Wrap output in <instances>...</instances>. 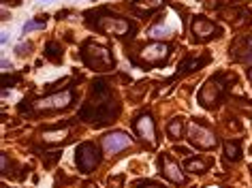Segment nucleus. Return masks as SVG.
Returning <instances> with one entry per match:
<instances>
[{
	"label": "nucleus",
	"mask_w": 252,
	"mask_h": 188,
	"mask_svg": "<svg viewBox=\"0 0 252 188\" xmlns=\"http://www.w3.org/2000/svg\"><path fill=\"white\" fill-rule=\"evenodd\" d=\"M45 56L49 60H54V62H58L62 58V45L58 41H49L45 43Z\"/></svg>",
	"instance_id": "nucleus-19"
},
{
	"label": "nucleus",
	"mask_w": 252,
	"mask_h": 188,
	"mask_svg": "<svg viewBox=\"0 0 252 188\" xmlns=\"http://www.w3.org/2000/svg\"><path fill=\"white\" fill-rule=\"evenodd\" d=\"M79 56H81V60H84V64L96 73H105V71L116 68V56L111 54L109 47L100 45V43L86 41L79 49Z\"/></svg>",
	"instance_id": "nucleus-2"
},
{
	"label": "nucleus",
	"mask_w": 252,
	"mask_h": 188,
	"mask_svg": "<svg viewBox=\"0 0 252 188\" xmlns=\"http://www.w3.org/2000/svg\"><path fill=\"white\" fill-rule=\"evenodd\" d=\"M248 79H250V86H252V68H248Z\"/></svg>",
	"instance_id": "nucleus-24"
},
{
	"label": "nucleus",
	"mask_w": 252,
	"mask_h": 188,
	"mask_svg": "<svg viewBox=\"0 0 252 188\" xmlns=\"http://www.w3.org/2000/svg\"><path fill=\"white\" fill-rule=\"evenodd\" d=\"M171 54V45L169 43H162V41H154V43H148L139 49V60H146L143 68H150L152 64H162L167 62V56Z\"/></svg>",
	"instance_id": "nucleus-6"
},
{
	"label": "nucleus",
	"mask_w": 252,
	"mask_h": 188,
	"mask_svg": "<svg viewBox=\"0 0 252 188\" xmlns=\"http://www.w3.org/2000/svg\"><path fill=\"white\" fill-rule=\"evenodd\" d=\"M139 188H162V186H158V184H152V182H148V184H141Z\"/></svg>",
	"instance_id": "nucleus-23"
},
{
	"label": "nucleus",
	"mask_w": 252,
	"mask_h": 188,
	"mask_svg": "<svg viewBox=\"0 0 252 188\" xmlns=\"http://www.w3.org/2000/svg\"><path fill=\"white\" fill-rule=\"evenodd\" d=\"M75 103V92L73 88H66V90H60V92H52L47 96H39L30 103H24L22 107L24 109H30L34 114H43V111H60V109H66Z\"/></svg>",
	"instance_id": "nucleus-3"
},
{
	"label": "nucleus",
	"mask_w": 252,
	"mask_h": 188,
	"mask_svg": "<svg viewBox=\"0 0 252 188\" xmlns=\"http://www.w3.org/2000/svg\"><path fill=\"white\" fill-rule=\"evenodd\" d=\"M148 34H150V36H165V34H169V28H167V26H162V24H158V26L150 28V30H148Z\"/></svg>",
	"instance_id": "nucleus-21"
},
{
	"label": "nucleus",
	"mask_w": 252,
	"mask_h": 188,
	"mask_svg": "<svg viewBox=\"0 0 252 188\" xmlns=\"http://www.w3.org/2000/svg\"><path fill=\"white\" fill-rule=\"evenodd\" d=\"M207 62H210V56H201V58H186L184 60V66L180 64L178 75H186V73H190V71H197V68L205 66ZM178 75H175V77H178Z\"/></svg>",
	"instance_id": "nucleus-15"
},
{
	"label": "nucleus",
	"mask_w": 252,
	"mask_h": 188,
	"mask_svg": "<svg viewBox=\"0 0 252 188\" xmlns=\"http://www.w3.org/2000/svg\"><path fill=\"white\" fill-rule=\"evenodd\" d=\"M133 128L137 130V135L148 143H156V128H154V118L150 114H141L137 120L133 122Z\"/></svg>",
	"instance_id": "nucleus-11"
},
{
	"label": "nucleus",
	"mask_w": 252,
	"mask_h": 188,
	"mask_svg": "<svg viewBox=\"0 0 252 188\" xmlns=\"http://www.w3.org/2000/svg\"><path fill=\"white\" fill-rule=\"evenodd\" d=\"M192 34H194V39H199V41H210L218 34L216 24L205 20V17H194L192 20Z\"/></svg>",
	"instance_id": "nucleus-13"
},
{
	"label": "nucleus",
	"mask_w": 252,
	"mask_h": 188,
	"mask_svg": "<svg viewBox=\"0 0 252 188\" xmlns=\"http://www.w3.org/2000/svg\"><path fill=\"white\" fill-rule=\"evenodd\" d=\"M167 135H169V139H173V141L184 135V122H182V118H173V120L169 122Z\"/></svg>",
	"instance_id": "nucleus-17"
},
{
	"label": "nucleus",
	"mask_w": 252,
	"mask_h": 188,
	"mask_svg": "<svg viewBox=\"0 0 252 188\" xmlns=\"http://www.w3.org/2000/svg\"><path fill=\"white\" fill-rule=\"evenodd\" d=\"M100 146H103V150L107 154H120L124 152L128 146H133V139H130L126 133H120V130H113V133H107L103 137V141H100Z\"/></svg>",
	"instance_id": "nucleus-9"
},
{
	"label": "nucleus",
	"mask_w": 252,
	"mask_h": 188,
	"mask_svg": "<svg viewBox=\"0 0 252 188\" xmlns=\"http://www.w3.org/2000/svg\"><path fill=\"white\" fill-rule=\"evenodd\" d=\"M118 109L120 105L113 98V92L107 86V81L96 79L92 84V94L88 96V101L79 111V118L84 122H92V124H107L118 116Z\"/></svg>",
	"instance_id": "nucleus-1"
},
{
	"label": "nucleus",
	"mask_w": 252,
	"mask_h": 188,
	"mask_svg": "<svg viewBox=\"0 0 252 188\" xmlns=\"http://www.w3.org/2000/svg\"><path fill=\"white\" fill-rule=\"evenodd\" d=\"M186 135H188V139H190L192 146L201 148V150H214L216 143H218L216 133H214L212 128L203 126V124H199V122H192L190 126H188Z\"/></svg>",
	"instance_id": "nucleus-7"
},
{
	"label": "nucleus",
	"mask_w": 252,
	"mask_h": 188,
	"mask_svg": "<svg viewBox=\"0 0 252 188\" xmlns=\"http://www.w3.org/2000/svg\"><path fill=\"white\" fill-rule=\"evenodd\" d=\"M45 17H36V20H30V22H26L24 24V30L22 32L24 34H28V32H32V30H41V28H45Z\"/></svg>",
	"instance_id": "nucleus-20"
},
{
	"label": "nucleus",
	"mask_w": 252,
	"mask_h": 188,
	"mask_svg": "<svg viewBox=\"0 0 252 188\" xmlns=\"http://www.w3.org/2000/svg\"><path fill=\"white\" fill-rule=\"evenodd\" d=\"M124 184V178L122 175H116V178H109V188H120Z\"/></svg>",
	"instance_id": "nucleus-22"
},
{
	"label": "nucleus",
	"mask_w": 252,
	"mask_h": 188,
	"mask_svg": "<svg viewBox=\"0 0 252 188\" xmlns=\"http://www.w3.org/2000/svg\"><path fill=\"white\" fill-rule=\"evenodd\" d=\"M139 15H152L156 9L162 7V0H130Z\"/></svg>",
	"instance_id": "nucleus-14"
},
{
	"label": "nucleus",
	"mask_w": 252,
	"mask_h": 188,
	"mask_svg": "<svg viewBox=\"0 0 252 188\" xmlns=\"http://www.w3.org/2000/svg\"><path fill=\"white\" fill-rule=\"evenodd\" d=\"M207 188H222V186H207Z\"/></svg>",
	"instance_id": "nucleus-25"
},
{
	"label": "nucleus",
	"mask_w": 252,
	"mask_h": 188,
	"mask_svg": "<svg viewBox=\"0 0 252 188\" xmlns=\"http://www.w3.org/2000/svg\"><path fill=\"white\" fill-rule=\"evenodd\" d=\"M98 32H105V34H113L118 36V39H126V36H130L135 32L133 24H130L126 17H120V15H113V13H105V11H100L94 17V26Z\"/></svg>",
	"instance_id": "nucleus-4"
},
{
	"label": "nucleus",
	"mask_w": 252,
	"mask_h": 188,
	"mask_svg": "<svg viewBox=\"0 0 252 188\" xmlns=\"http://www.w3.org/2000/svg\"><path fill=\"white\" fill-rule=\"evenodd\" d=\"M158 167H160V173L165 175V180L173 182V184H184L186 182L184 173H182V167L169 154H160L158 156Z\"/></svg>",
	"instance_id": "nucleus-10"
},
{
	"label": "nucleus",
	"mask_w": 252,
	"mask_h": 188,
	"mask_svg": "<svg viewBox=\"0 0 252 188\" xmlns=\"http://www.w3.org/2000/svg\"><path fill=\"white\" fill-rule=\"evenodd\" d=\"M222 92H224L222 81H220V77L214 75V77H210L203 86H201V90H199V105H201V107H205V109L216 107L218 101H220V96H222Z\"/></svg>",
	"instance_id": "nucleus-8"
},
{
	"label": "nucleus",
	"mask_w": 252,
	"mask_h": 188,
	"mask_svg": "<svg viewBox=\"0 0 252 188\" xmlns=\"http://www.w3.org/2000/svg\"><path fill=\"white\" fill-rule=\"evenodd\" d=\"M100 158H103V154H100V148L96 143H81L77 148V152H75V165L81 173H92L94 169L100 165Z\"/></svg>",
	"instance_id": "nucleus-5"
},
{
	"label": "nucleus",
	"mask_w": 252,
	"mask_h": 188,
	"mask_svg": "<svg viewBox=\"0 0 252 188\" xmlns=\"http://www.w3.org/2000/svg\"><path fill=\"white\" fill-rule=\"evenodd\" d=\"M224 156L229 160H239L242 158V146L237 141H226L224 143Z\"/></svg>",
	"instance_id": "nucleus-18"
},
{
	"label": "nucleus",
	"mask_w": 252,
	"mask_h": 188,
	"mask_svg": "<svg viewBox=\"0 0 252 188\" xmlns=\"http://www.w3.org/2000/svg\"><path fill=\"white\" fill-rule=\"evenodd\" d=\"M231 58L235 62H252V34H246L231 47Z\"/></svg>",
	"instance_id": "nucleus-12"
},
{
	"label": "nucleus",
	"mask_w": 252,
	"mask_h": 188,
	"mask_svg": "<svg viewBox=\"0 0 252 188\" xmlns=\"http://www.w3.org/2000/svg\"><path fill=\"white\" fill-rule=\"evenodd\" d=\"M184 167H186V171H190V173H205L207 169H210V162L199 158V156H190V158L184 162Z\"/></svg>",
	"instance_id": "nucleus-16"
}]
</instances>
